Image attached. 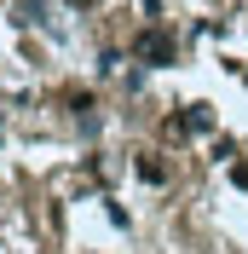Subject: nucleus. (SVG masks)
Segmentation results:
<instances>
[{
    "label": "nucleus",
    "mask_w": 248,
    "mask_h": 254,
    "mask_svg": "<svg viewBox=\"0 0 248 254\" xmlns=\"http://www.w3.org/2000/svg\"><path fill=\"white\" fill-rule=\"evenodd\" d=\"M139 58H150V64H168L173 58V35H162V29H150V35H139Z\"/></svg>",
    "instance_id": "nucleus-1"
}]
</instances>
